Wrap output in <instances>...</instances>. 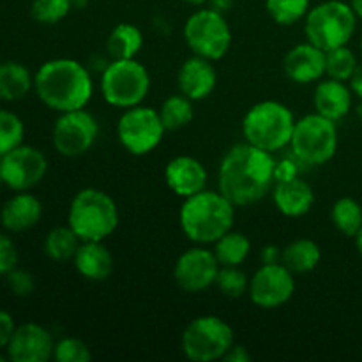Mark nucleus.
I'll use <instances>...</instances> for the list:
<instances>
[{"label": "nucleus", "instance_id": "nucleus-6", "mask_svg": "<svg viewBox=\"0 0 362 362\" xmlns=\"http://www.w3.org/2000/svg\"><path fill=\"white\" fill-rule=\"evenodd\" d=\"M357 14L352 6L341 0H325L311 7L304 18V34L310 42L329 52L349 45L356 32Z\"/></svg>", "mask_w": 362, "mask_h": 362}, {"label": "nucleus", "instance_id": "nucleus-45", "mask_svg": "<svg viewBox=\"0 0 362 362\" xmlns=\"http://www.w3.org/2000/svg\"><path fill=\"white\" fill-rule=\"evenodd\" d=\"M350 6H352L354 13L357 14V18H362V0H350Z\"/></svg>", "mask_w": 362, "mask_h": 362}, {"label": "nucleus", "instance_id": "nucleus-34", "mask_svg": "<svg viewBox=\"0 0 362 362\" xmlns=\"http://www.w3.org/2000/svg\"><path fill=\"white\" fill-rule=\"evenodd\" d=\"M214 285L218 286L223 296L237 299V297H243L244 293H247V290H250V278L239 267L221 265Z\"/></svg>", "mask_w": 362, "mask_h": 362}, {"label": "nucleus", "instance_id": "nucleus-10", "mask_svg": "<svg viewBox=\"0 0 362 362\" xmlns=\"http://www.w3.org/2000/svg\"><path fill=\"white\" fill-rule=\"evenodd\" d=\"M184 39L193 55L204 59L221 60L232 45V30L225 14L207 7L191 14L184 25Z\"/></svg>", "mask_w": 362, "mask_h": 362}, {"label": "nucleus", "instance_id": "nucleus-15", "mask_svg": "<svg viewBox=\"0 0 362 362\" xmlns=\"http://www.w3.org/2000/svg\"><path fill=\"white\" fill-rule=\"evenodd\" d=\"M219 267L221 265L214 251L197 244L177 258L175 267H173V279L184 292L200 293L214 285Z\"/></svg>", "mask_w": 362, "mask_h": 362}, {"label": "nucleus", "instance_id": "nucleus-42", "mask_svg": "<svg viewBox=\"0 0 362 362\" xmlns=\"http://www.w3.org/2000/svg\"><path fill=\"white\" fill-rule=\"evenodd\" d=\"M281 251L278 246H265L262 250V264H279L281 262Z\"/></svg>", "mask_w": 362, "mask_h": 362}, {"label": "nucleus", "instance_id": "nucleus-8", "mask_svg": "<svg viewBox=\"0 0 362 362\" xmlns=\"http://www.w3.org/2000/svg\"><path fill=\"white\" fill-rule=\"evenodd\" d=\"M101 94L115 108H131L144 103L151 90V74L136 59H117L101 74Z\"/></svg>", "mask_w": 362, "mask_h": 362}, {"label": "nucleus", "instance_id": "nucleus-1", "mask_svg": "<svg viewBox=\"0 0 362 362\" xmlns=\"http://www.w3.org/2000/svg\"><path fill=\"white\" fill-rule=\"evenodd\" d=\"M272 152L247 144H237L223 156L218 170V191L235 207L260 202L276 182Z\"/></svg>", "mask_w": 362, "mask_h": 362}, {"label": "nucleus", "instance_id": "nucleus-26", "mask_svg": "<svg viewBox=\"0 0 362 362\" xmlns=\"http://www.w3.org/2000/svg\"><path fill=\"white\" fill-rule=\"evenodd\" d=\"M144 46V34L133 23H119L106 39V52L113 60L134 59Z\"/></svg>", "mask_w": 362, "mask_h": 362}, {"label": "nucleus", "instance_id": "nucleus-49", "mask_svg": "<svg viewBox=\"0 0 362 362\" xmlns=\"http://www.w3.org/2000/svg\"><path fill=\"white\" fill-rule=\"evenodd\" d=\"M357 115H359V117H361V119H362V99H361L359 106H357Z\"/></svg>", "mask_w": 362, "mask_h": 362}, {"label": "nucleus", "instance_id": "nucleus-18", "mask_svg": "<svg viewBox=\"0 0 362 362\" xmlns=\"http://www.w3.org/2000/svg\"><path fill=\"white\" fill-rule=\"evenodd\" d=\"M207 170L193 156H177L166 165L165 180L172 193L189 198L207 189Z\"/></svg>", "mask_w": 362, "mask_h": 362}, {"label": "nucleus", "instance_id": "nucleus-39", "mask_svg": "<svg viewBox=\"0 0 362 362\" xmlns=\"http://www.w3.org/2000/svg\"><path fill=\"white\" fill-rule=\"evenodd\" d=\"M299 165H303V163H300L293 154L290 156V158H283L281 161H276V182L290 180L293 179V177H297V173H299Z\"/></svg>", "mask_w": 362, "mask_h": 362}, {"label": "nucleus", "instance_id": "nucleus-50", "mask_svg": "<svg viewBox=\"0 0 362 362\" xmlns=\"http://www.w3.org/2000/svg\"><path fill=\"white\" fill-rule=\"evenodd\" d=\"M7 359H9V357H7V354H2V350H0V362H4Z\"/></svg>", "mask_w": 362, "mask_h": 362}, {"label": "nucleus", "instance_id": "nucleus-2", "mask_svg": "<svg viewBox=\"0 0 362 362\" xmlns=\"http://www.w3.org/2000/svg\"><path fill=\"white\" fill-rule=\"evenodd\" d=\"M34 92L53 112L85 108L94 94V81L83 64L74 59H52L34 74Z\"/></svg>", "mask_w": 362, "mask_h": 362}, {"label": "nucleus", "instance_id": "nucleus-28", "mask_svg": "<svg viewBox=\"0 0 362 362\" xmlns=\"http://www.w3.org/2000/svg\"><path fill=\"white\" fill-rule=\"evenodd\" d=\"M80 244L81 239L71 230L69 225L57 226V228L49 230L48 235H46L45 253L49 260L64 264V262L73 260Z\"/></svg>", "mask_w": 362, "mask_h": 362}, {"label": "nucleus", "instance_id": "nucleus-43", "mask_svg": "<svg viewBox=\"0 0 362 362\" xmlns=\"http://www.w3.org/2000/svg\"><path fill=\"white\" fill-rule=\"evenodd\" d=\"M349 87L352 90V94H356L357 98L362 99V62L357 64L356 71L352 73L349 80Z\"/></svg>", "mask_w": 362, "mask_h": 362}, {"label": "nucleus", "instance_id": "nucleus-33", "mask_svg": "<svg viewBox=\"0 0 362 362\" xmlns=\"http://www.w3.org/2000/svg\"><path fill=\"white\" fill-rule=\"evenodd\" d=\"M25 124L20 117L9 110L0 108V156L7 154L14 147L23 144Z\"/></svg>", "mask_w": 362, "mask_h": 362}, {"label": "nucleus", "instance_id": "nucleus-22", "mask_svg": "<svg viewBox=\"0 0 362 362\" xmlns=\"http://www.w3.org/2000/svg\"><path fill=\"white\" fill-rule=\"evenodd\" d=\"M74 269L87 281H105L113 272V255L103 240H81L73 258Z\"/></svg>", "mask_w": 362, "mask_h": 362}, {"label": "nucleus", "instance_id": "nucleus-23", "mask_svg": "<svg viewBox=\"0 0 362 362\" xmlns=\"http://www.w3.org/2000/svg\"><path fill=\"white\" fill-rule=\"evenodd\" d=\"M313 105L315 112L338 122L352 110V90L346 81L334 80V78L320 80L315 88Z\"/></svg>", "mask_w": 362, "mask_h": 362}, {"label": "nucleus", "instance_id": "nucleus-7", "mask_svg": "<svg viewBox=\"0 0 362 362\" xmlns=\"http://www.w3.org/2000/svg\"><path fill=\"white\" fill-rule=\"evenodd\" d=\"M290 151L306 166H320L331 161L338 151V127L334 120L310 113L296 120Z\"/></svg>", "mask_w": 362, "mask_h": 362}, {"label": "nucleus", "instance_id": "nucleus-29", "mask_svg": "<svg viewBox=\"0 0 362 362\" xmlns=\"http://www.w3.org/2000/svg\"><path fill=\"white\" fill-rule=\"evenodd\" d=\"M193 103L189 98L184 94L170 95L163 101L161 108L158 110L159 117H161L163 124H165L166 131H177L186 127L187 124L193 120L194 108Z\"/></svg>", "mask_w": 362, "mask_h": 362}, {"label": "nucleus", "instance_id": "nucleus-12", "mask_svg": "<svg viewBox=\"0 0 362 362\" xmlns=\"http://www.w3.org/2000/svg\"><path fill=\"white\" fill-rule=\"evenodd\" d=\"M99 134V124L95 117L85 108L60 113L53 126V147L60 156L78 158L90 151Z\"/></svg>", "mask_w": 362, "mask_h": 362}, {"label": "nucleus", "instance_id": "nucleus-41", "mask_svg": "<svg viewBox=\"0 0 362 362\" xmlns=\"http://www.w3.org/2000/svg\"><path fill=\"white\" fill-rule=\"evenodd\" d=\"M223 361H230V362H247L251 361V354L247 352V349L244 345H235L233 343L232 349L225 354Z\"/></svg>", "mask_w": 362, "mask_h": 362}, {"label": "nucleus", "instance_id": "nucleus-47", "mask_svg": "<svg viewBox=\"0 0 362 362\" xmlns=\"http://www.w3.org/2000/svg\"><path fill=\"white\" fill-rule=\"evenodd\" d=\"M189 6H204V4H209V0H184Z\"/></svg>", "mask_w": 362, "mask_h": 362}, {"label": "nucleus", "instance_id": "nucleus-16", "mask_svg": "<svg viewBox=\"0 0 362 362\" xmlns=\"http://www.w3.org/2000/svg\"><path fill=\"white\" fill-rule=\"evenodd\" d=\"M55 339L52 332L42 325L27 322L16 325L6 354L13 362H48L53 359Z\"/></svg>", "mask_w": 362, "mask_h": 362}, {"label": "nucleus", "instance_id": "nucleus-35", "mask_svg": "<svg viewBox=\"0 0 362 362\" xmlns=\"http://www.w3.org/2000/svg\"><path fill=\"white\" fill-rule=\"evenodd\" d=\"M73 9V0H32L30 14L37 23L55 25Z\"/></svg>", "mask_w": 362, "mask_h": 362}, {"label": "nucleus", "instance_id": "nucleus-37", "mask_svg": "<svg viewBox=\"0 0 362 362\" xmlns=\"http://www.w3.org/2000/svg\"><path fill=\"white\" fill-rule=\"evenodd\" d=\"M6 281L7 286H9L11 293L16 297H28L35 288V281L34 276L30 274L25 269H13L9 274H6Z\"/></svg>", "mask_w": 362, "mask_h": 362}, {"label": "nucleus", "instance_id": "nucleus-19", "mask_svg": "<svg viewBox=\"0 0 362 362\" xmlns=\"http://www.w3.org/2000/svg\"><path fill=\"white\" fill-rule=\"evenodd\" d=\"M218 83V73H216L212 60L204 57L193 55L180 66L177 74V85L180 94L189 98L191 101H202L214 92Z\"/></svg>", "mask_w": 362, "mask_h": 362}, {"label": "nucleus", "instance_id": "nucleus-31", "mask_svg": "<svg viewBox=\"0 0 362 362\" xmlns=\"http://www.w3.org/2000/svg\"><path fill=\"white\" fill-rule=\"evenodd\" d=\"M269 16L283 27L304 20L311 9V0H265Z\"/></svg>", "mask_w": 362, "mask_h": 362}, {"label": "nucleus", "instance_id": "nucleus-36", "mask_svg": "<svg viewBox=\"0 0 362 362\" xmlns=\"http://www.w3.org/2000/svg\"><path fill=\"white\" fill-rule=\"evenodd\" d=\"M53 359L57 362H88L92 354L83 339L62 338L55 343Z\"/></svg>", "mask_w": 362, "mask_h": 362}, {"label": "nucleus", "instance_id": "nucleus-32", "mask_svg": "<svg viewBox=\"0 0 362 362\" xmlns=\"http://www.w3.org/2000/svg\"><path fill=\"white\" fill-rule=\"evenodd\" d=\"M357 57L349 46H338L325 52V76L339 81H349L357 67Z\"/></svg>", "mask_w": 362, "mask_h": 362}, {"label": "nucleus", "instance_id": "nucleus-27", "mask_svg": "<svg viewBox=\"0 0 362 362\" xmlns=\"http://www.w3.org/2000/svg\"><path fill=\"white\" fill-rule=\"evenodd\" d=\"M214 255L218 258L219 265H232L239 267L240 264L246 262V258L251 253V240L250 237L244 235L243 232L230 230L225 235L219 237L214 243Z\"/></svg>", "mask_w": 362, "mask_h": 362}, {"label": "nucleus", "instance_id": "nucleus-30", "mask_svg": "<svg viewBox=\"0 0 362 362\" xmlns=\"http://www.w3.org/2000/svg\"><path fill=\"white\" fill-rule=\"evenodd\" d=\"M331 221L343 235L356 237L362 228V207L354 198H339L331 209Z\"/></svg>", "mask_w": 362, "mask_h": 362}, {"label": "nucleus", "instance_id": "nucleus-5", "mask_svg": "<svg viewBox=\"0 0 362 362\" xmlns=\"http://www.w3.org/2000/svg\"><path fill=\"white\" fill-rule=\"evenodd\" d=\"M293 127L296 117L292 110L272 99L253 105L243 119L244 141L272 154L288 147Z\"/></svg>", "mask_w": 362, "mask_h": 362}, {"label": "nucleus", "instance_id": "nucleus-52", "mask_svg": "<svg viewBox=\"0 0 362 362\" xmlns=\"http://www.w3.org/2000/svg\"><path fill=\"white\" fill-rule=\"evenodd\" d=\"M361 49H362V39H361Z\"/></svg>", "mask_w": 362, "mask_h": 362}, {"label": "nucleus", "instance_id": "nucleus-14", "mask_svg": "<svg viewBox=\"0 0 362 362\" xmlns=\"http://www.w3.org/2000/svg\"><path fill=\"white\" fill-rule=\"evenodd\" d=\"M296 293V278L290 269L279 264H262L250 278V296L251 303L262 310H278L285 306Z\"/></svg>", "mask_w": 362, "mask_h": 362}, {"label": "nucleus", "instance_id": "nucleus-40", "mask_svg": "<svg viewBox=\"0 0 362 362\" xmlns=\"http://www.w3.org/2000/svg\"><path fill=\"white\" fill-rule=\"evenodd\" d=\"M14 329H16V324H14L13 315L6 310H0V350H6V346L9 345Z\"/></svg>", "mask_w": 362, "mask_h": 362}, {"label": "nucleus", "instance_id": "nucleus-46", "mask_svg": "<svg viewBox=\"0 0 362 362\" xmlns=\"http://www.w3.org/2000/svg\"><path fill=\"white\" fill-rule=\"evenodd\" d=\"M354 239H356V247H357V251H359V255L362 257V228L359 230V232H357V235L354 237Z\"/></svg>", "mask_w": 362, "mask_h": 362}, {"label": "nucleus", "instance_id": "nucleus-51", "mask_svg": "<svg viewBox=\"0 0 362 362\" xmlns=\"http://www.w3.org/2000/svg\"><path fill=\"white\" fill-rule=\"evenodd\" d=\"M6 186V184H4V179H2V175H0V191H2V187Z\"/></svg>", "mask_w": 362, "mask_h": 362}, {"label": "nucleus", "instance_id": "nucleus-20", "mask_svg": "<svg viewBox=\"0 0 362 362\" xmlns=\"http://www.w3.org/2000/svg\"><path fill=\"white\" fill-rule=\"evenodd\" d=\"M41 216V200L28 191H18L0 209V225L11 233H21L34 228Z\"/></svg>", "mask_w": 362, "mask_h": 362}, {"label": "nucleus", "instance_id": "nucleus-13", "mask_svg": "<svg viewBox=\"0 0 362 362\" xmlns=\"http://www.w3.org/2000/svg\"><path fill=\"white\" fill-rule=\"evenodd\" d=\"M48 159L32 145H18L7 154L0 156V175L11 191H30L45 179Z\"/></svg>", "mask_w": 362, "mask_h": 362}, {"label": "nucleus", "instance_id": "nucleus-44", "mask_svg": "<svg viewBox=\"0 0 362 362\" xmlns=\"http://www.w3.org/2000/svg\"><path fill=\"white\" fill-rule=\"evenodd\" d=\"M209 4H211L212 9L219 11V13L223 14L233 7V0H209Z\"/></svg>", "mask_w": 362, "mask_h": 362}, {"label": "nucleus", "instance_id": "nucleus-3", "mask_svg": "<svg viewBox=\"0 0 362 362\" xmlns=\"http://www.w3.org/2000/svg\"><path fill=\"white\" fill-rule=\"evenodd\" d=\"M235 205L219 191L204 189L184 198L179 212L180 228L194 244L207 246L233 228Z\"/></svg>", "mask_w": 362, "mask_h": 362}, {"label": "nucleus", "instance_id": "nucleus-11", "mask_svg": "<svg viewBox=\"0 0 362 362\" xmlns=\"http://www.w3.org/2000/svg\"><path fill=\"white\" fill-rule=\"evenodd\" d=\"M166 127L158 110L151 106H131L124 110L117 122V138L133 156L151 154L161 144Z\"/></svg>", "mask_w": 362, "mask_h": 362}, {"label": "nucleus", "instance_id": "nucleus-17", "mask_svg": "<svg viewBox=\"0 0 362 362\" xmlns=\"http://www.w3.org/2000/svg\"><path fill=\"white\" fill-rule=\"evenodd\" d=\"M285 74L293 83L308 85L325 76V52L313 42H300L286 52L283 59Z\"/></svg>", "mask_w": 362, "mask_h": 362}, {"label": "nucleus", "instance_id": "nucleus-48", "mask_svg": "<svg viewBox=\"0 0 362 362\" xmlns=\"http://www.w3.org/2000/svg\"><path fill=\"white\" fill-rule=\"evenodd\" d=\"M88 0H73V7H83L87 6Z\"/></svg>", "mask_w": 362, "mask_h": 362}, {"label": "nucleus", "instance_id": "nucleus-4", "mask_svg": "<svg viewBox=\"0 0 362 362\" xmlns=\"http://www.w3.org/2000/svg\"><path fill=\"white\" fill-rule=\"evenodd\" d=\"M119 207L106 191L83 187L73 197L67 225L81 240H105L119 226Z\"/></svg>", "mask_w": 362, "mask_h": 362}, {"label": "nucleus", "instance_id": "nucleus-24", "mask_svg": "<svg viewBox=\"0 0 362 362\" xmlns=\"http://www.w3.org/2000/svg\"><path fill=\"white\" fill-rule=\"evenodd\" d=\"M34 88V76L27 66L16 60L0 62V99L20 101Z\"/></svg>", "mask_w": 362, "mask_h": 362}, {"label": "nucleus", "instance_id": "nucleus-9", "mask_svg": "<svg viewBox=\"0 0 362 362\" xmlns=\"http://www.w3.org/2000/svg\"><path fill=\"white\" fill-rule=\"evenodd\" d=\"M233 343V329L228 322L216 315H202L186 325L180 349L189 361L212 362L223 359Z\"/></svg>", "mask_w": 362, "mask_h": 362}, {"label": "nucleus", "instance_id": "nucleus-21", "mask_svg": "<svg viewBox=\"0 0 362 362\" xmlns=\"http://www.w3.org/2000/svg\"><path fill=\"white\" fill-rule=\"evenodd\" d=\"M272 202L286 218H300L313 209L315 191L306 180L293 177L276 182L272 187Z\"/></svg>", "mask_w": 362, "mask_h": 362}, {"label": "nucleus", "instance_id": "nucleus-38", "mask_svg": "<svg viewBox=\"0 0 362 362\" xmlns=\"http://www.w3.org/2000/svg\"><path fill=\"white\" fill-rule=\"evenodd\" d=\"M20 253L14 240L4 232H0V276L9 274L13 269L18 267Z\"/></svg>", "mask_w": 362, "mask_h": 362}, {"label": "nucleus", "instance_id": "nucleus-25", "mask_svg": "<svg viewBox=\"0 0 362 362\" xmlns=\"http://www.w3.org/2000/svg\"><path fill=\"white\" fill-rule=\"evenodd\" d=\"M322 260V250L315 240L297 239L283 247L281 264L293 274H306L318 267Z\"/></svg>", "mask_w": 362, "mask_h": 362}]
</instances>
